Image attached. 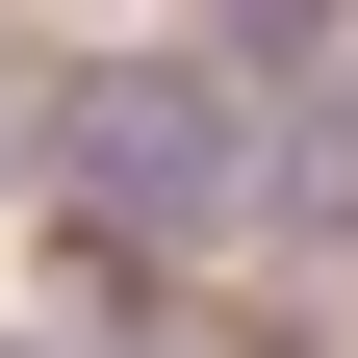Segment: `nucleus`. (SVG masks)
I'll return each instance as SVG.
<instances>
[{
  "instance_id": "1",
  "label": "nucleus",
  "mask_w": 358,
  "mask_h": 358,
  "mask_svg": "<svg viewBox=\"0 0 358 358\" xmlns=\"http://www.w3.org/2000/svg\"><path fill=\"white\" fill-rule=\"evenodd\" d=\"M52 179H77V231L205 256L256 205V128H231V77H77V103H52Z\"/></svg>"
},
{
  "instance_id": "2",
  "label": "nucleus",
  "mask_w": 358,
  "mask_h": 358,
  "mask_svg": "<svg viewBox=\"0 0 358 358\" xmlns=\"http://www.w3.org/2000/svg\"><path fill=\"white\" fill-rule=\"evenodd\" d=\"M333 26L358 0H231V77H333Z\"/></svg>"
}]
</instances>
